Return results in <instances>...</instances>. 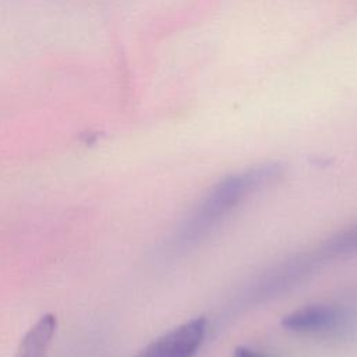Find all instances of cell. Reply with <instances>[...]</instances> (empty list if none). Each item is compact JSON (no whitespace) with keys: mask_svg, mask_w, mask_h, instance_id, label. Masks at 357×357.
I'll use <instances>...</instances> for the list:
<instances>
[{"mask_svg":"<svg viewBox=\"0 0 357 357\" xmlns=\"http://www.w3.org/2000/svg\"><path fill=\"white\" fill-rule=\"evenodd\" d=\"M279 163H264L230 174L218 181L188 215L178 230V245L190 247L211 230L251 194L268 187L282 176Z\"/></svg>","mask_w":357,"mask_h":357,"instance_id":"cell-1","label":"cell"},{"mask_svg":"<svg viewBox=\"0 0 357 357\" xmlns=\"http://www.w3.org/2000/svg\"><path fill=\"white\" fill-rule=\"evenodd\" d=\"M321 261L317 252L294 255L258 276L244 291L240 301L245 305L257 304L279 296L301 282Z\"/></svg>","mask_w":357,"mask_h":357,"instance_id":"cell-2","label":"cell"},{"mask_svg":"<svg viewBox=\"0 0 357 357\" xmlns=\"http://www.w3.org/2000/svg\"><path fill=\"white\" fill-rule=\"evenodd\" d=\"M206 322L194 318L162 335L135 357H194L204 342Z\"/></svg>","mask_w":357,"mask_h":357,"instance_id":"cell-3","label":"cell"},{"mask_svg":"<svg viewBox=\"0 0 357 357\" xmlns=\"http://www.w3.org/2000/svg\"><path fill=\"white\" fill-rule=\"evenodd\" d=\"M347 319L343 308L329 304L304 305L284 315L283 328L298 333H326L340 328Z\"/></svg>","mask_w":357,"mask_h":357,"instance_id":"cell-4","label":"cell"},{"mask_svg":"<svg viewBox=\"0 0 357 357\" xmlns=\"http://www.w3.org/2000/svg\"><path fill=\"white\" fill-rule=\"evenodd\" d=\"M56 326L57 319L53 314L40 317L21 339L15 357H46Z\"/></svg>","mask_w":357,"mask_h":357,"instance_id":"cell-5","label":"cell"},{"mask_svg":"<svg viewBox=\"0 0 357 357\" xmlns=\"http://www.w3.org/2000/svg\"><path fill=\"white\" fill-rule=\"evenodd\" d=\"M315 252L321 261L357 254V223L331 236Z\"/></svg>","mask_w":357,"mask_h":357,"instance_id":"cell-6","label":"cell"},{"mask_svg":"<svg viewBox=\"0 0 357 357\" xmlns=\"http://www.w3.org/2000/svg\"><path fill=\"white\" fill-rule=\"evenodd\" d=\"M234 357H266V356H265V354H262V353H259V351L251 350V349L240 347V349H237V350H236Z\"/></svg>","mask_w":357,"mask_h":357,"instance_id":"cell-7","label":"cell"}]
</instances>
